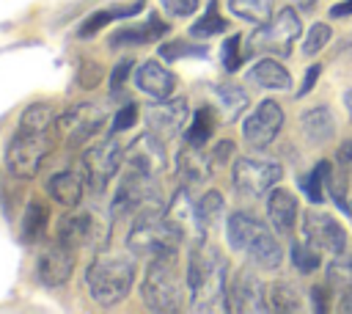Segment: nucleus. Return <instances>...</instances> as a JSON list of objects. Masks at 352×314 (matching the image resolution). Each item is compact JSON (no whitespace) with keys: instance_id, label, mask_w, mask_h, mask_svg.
<instances>
[{"instance_id":"nucleus-29","label":"nucleus","mask_w":352,"mask_h":314,"mask_svg":"<svg viewBox=\"0 0 352 314\" xmlns=\"http://www.w3.org/2000/svg\"><path fill=\"white\" fill-rule=\"evenodd\" d=\"M44 229H47V207H44L38 198H33V201L25 207V212H22L19 237H22V242L33 245V242H38V240L44 237Z\"/></svg>"},{"instance_id":"nucleus-50","label":"nucleus","mask_w":352,"mask_h":314,"mask_svg":"<svg viewBox=\"0 0 352 314\" xmlns=\"http://www.w3.org/2000/svg\"><path fill=\"white\" fill-rule=\"evenodd\" d=\"M344 105H346V113H349V118H352V88L344 94Z\"/></svg>"},{"instance_id":"nucleus-33","label":"nucleus","mask_w":352,"mask_h":314,"mask_svg":"<svg viewBox=\"0 0 352 314\" xmlns=\"http://www.w3.org/2000/svg\"><path fill=\"white\" fill-rule=\"evenodd\" d=\"M267 303H270L272 311H280V314H294V311L302 308L300 292H297L292 284H275V286H270Z\"/></svg>"},{"instance_id":"nucleus-5","label":"nucleus","mask_w":352,"mask_h":314,"mask_svg":"<svg viewBox=\"0 0 352 314\" xmlns=\"http://www.w3.org/2000/svg\"><path fill=\"white\" fill-rule=\"evenodd\" d=\"M182 240H184L182 231L168 220L165 209H157V212H146V215L132 218V229L126 234V248L135 256L157 259V256L176 253Z\"/></svg>"},{"instance_id":"nucleus-20","label":"nucleus","mask_w":352,"mask_h":314,"mask_svg":"<svg viewBox=\"0 0 352 314\" xmlns=\"http://www.w3.org/2000/svg\"><path fill=\"white\" fill-rule=\"evenodd\" d=\"M212 165H214L212 157H206L201 151V146H192V143H187L176 157V174L184 187H195V185L206 182L212 174Z\"/></svg>"},{"instance_id":"nucleus-49","label":"nucleus","mask_w":352,"mask_h":314,"mask_svg":"<svg viewBox=\"0 0 352 314\" xmlns=\"http://www.w3.org/2000/svg\"><path fill=\"white\" fill-rule=\"evenodd\" d=\"M349 14H352V0H344V3H338V6L330 8V17H336V19L349 17Z\"/></svg>"},{"instance_id":"nucleus-23","label":"nucleus","mask_w":352,"mask_h":314,"mask_svg":"<svg viewBox=\"0 0 352 314\" xmlns=\"http://www.w3.org/2000/svg\"><path fill=\"white\" fill-rule=\"evenodd\" d=\"M327 286L341 311H352V253H338L327 267Z\"/></svg>"},{"instance_id":"nucleus-38","label":"nucleus","mask_w":352,"mask_h":314,"mask_svg":"<svg viewBox=\"0 0 352 314\" xmlns=\"http://www.w3.org/2000/svg\"><path fill=\"white\" fill-rule=\"evenodd\" d=\"M319 253H322V251H316V248L308 245V242H294V245H292V262H294V267H297L300 273H314V270L319 267V262H322Z\"/></svg>"},{"instance_id":"nucleus-25","label":"nucleus","mask_w":352,"mask_h":314,"mask_svg":"<svg viewBox=\"0 0 352 314\" xmlns=\"http://www.w3.org/2000/svg\"><path fill=\"white\" fill-rule=\"evenodd\" d=\"M300 129L308 138V143L322 146L336 135V118H333L330 107L319 105V107H311V110H305L300 116Z\"/></svg>"},{"instance_id":"nucleus-46","label":"nucleus","mask_w":352,"mask_h":314,"mask_svg":"<svg viewBox=\"0 0 352 314\" xmlns=\"http://www.w3.org/2000/svg\"><path fill=\"white\" fill-rule=\"evenodd\" d=\"M336 160H338V165H341L346 174H352V140H344V143L338 146Z\"/></svg>"},{"instance_id":"nucleus-32","label":"nucleus","mask_w":352,"mask_h":314,"mask_svg":"<svg viewBox=\"0 0 352 314\" xmlns=\"http://www.w3.org/2000/svg\"><path fill=\"white\" fill-rule=\"evenodd\" d=\"M223 209H226V201L217 190H206L201 198H198V220L204 226V231H212L220 226L223 220Z\"/></svg>"},{"instance_id":"nucleus-12","label":"nucleus","mask_w":352,"mask_h":314,"mask_svg":"<svg viewBox=\"0 0 352 314\" xmlns=\"http://www.w3.org/2000/svg\"><path fill=\"white\" fill-rule=\"evenodd\" d=\"M58 240L69 248H102L107 242V223H102L94 212H72L58 226Z\"/></svg>"},{"instance_id":"nucleus-35","label":"nucleus","mask_w":352,"mask_h":314,"mask_svg":"<svg viewBox=\"0 0 352 314\" xmlns=\"http://www.w3.org/2000/svg\"><path fill=\"white\" fill-rule=\"evenodd\" d=\"M228 6L239 19H248L256 25L272 17V0H228Z\"/></svg>"},{"instance_id":"nucleus-10","label":"nucleus","mask_w":352,"mask_h":314,"mask_svg":"<svg viewBox=\"0 0 352 314\" xmlns=\"http://www.w3.org/2000/svg\"><path fill=\"white\" fill-rule=\"evenodd\" d=\"M121 163H124V149H121L118 140L110 138V140H102V143L85 149V154H82V160H80V168H82L80 174L85 176L88 187L104 190L107 182L118 174Z\"/></svg>"},{"instance_id":"nucleus-2","label":"nucleus","mask_w":352,"mask_h":314,"mask_svg":"<svg viewBox=\"0 0 352 314\" xmlns=\"http://www.w3.org/2000/svg\"><path fill=\"white\" fill-rule=\"evenodd\" d=\"M228 245L236 251V253H245L256 267L261 270H275L283 259L280 253V245L278 240L272 237V231L258 220L253 218L250 212H231L228 218Z\"/></svg>"},{"instance_id":"nucleus-19","label":"nucleus","mask_w":352,"mask_h":314,"mask_svg":"<svg viewBox=\"0 0 352 314\" xmlns=\"http://www.w3.org/2000/svg\"><path fill=\"white\" fill-rule=\"evenodd\" d=\"M165 215H168V220L182 231L184 240H201L204 226H201V220H198V204L192 201V196H190V190H187L184 185H182V187L173 193V198L168 201Z\"/></svg>"},{"instance_id":"nucleus-37","label":"nucleus","mask_w":352,"mask_h":314,"mask_svg":"<svg viewBox=\"0 0 352 314\" xmlns=\"http://www.w3.org/2000/svg\"><path fill=\"white\" fill-rule=\"evenodd\" d=\"M209 50L201 44H192L187 39H176V41H165L160 44V58L165 61H179V58H204Z\"/></svg>"},{"instance_id":"nucleus-31","label":"nucleus","mask_w":352,"mask_h":314,"mask_svg":"<svg viewBox=\"0 0 352 314\" xmlns=\"http://www.w3.org/2000/svg\"><path fill=\"white\" fill-rule=\"evenodd\" d=\"M327 174H330V163L322 160V163H316V165L311 168V174L300 176V187L305 190L308 201L322 204V201L327 198Z\"/></svg>"},{"instance_id":"nucleus-42","label":"nucleus","mask_w":352,"mask_h":314,"mask_svg":"<svg viewBox=\"0 0 352 314\" xmlns=\"http://www.w3.org/2000/svg\"><path fill=\"white\" fill-rule=\"evenodd\" d=\"M135 116H138V107H135V105H124V107L113 116V129H116V132L129 129V127H132V121H135Z\"/></svg>"},{"instance_id":"nucleus-9","label":"nucleus","mask_w":352,"mask_h":314,"mask_svg":"<svg viewBox=\"0 0 352 314\" xmlns=\"http://www.w3.org/2000/svg\"><path fill=\"white\" fill-rule=\"evenodd\" d=\"M107 121V110L96 102H80L74 107H69L58 121H55V138L72 146L85 143L88 138H94L102 124Z\"/></svg>"},{"instance_id":"nucleus-21","label":"nucleus","mask_w":352,"mask_h":314,"mask_svg":"<svg viewBox=\"0 0 352 314\" xmlns=\"http://www.w3.org/2000/svg\"><path fill=\"white\" fill-rule=\"evenodd\" d=\"M135 85L148 94L151 99H168L173 94V85H176V77L157 61H146L143 66H138L135 72Z\"/></svg>"},{"instance_id":"nucleus-28","label":"nucleus","mask_w":352,"mask_h":314,"mask_svg":"<svg viewBox=\"0 0 352 314\" xmlns=\"http://www.w3.org/2000/svg\"><path fill=\"white\" fill-rule=\"evenodd\" d=\"M143 8V3L138 0V3H132V6H116V8H104V11H96V14H91L82 25H80V30H77V36L80 39H91L96 30H102L107 22H116V19H124V17H129V14H138Z\"/></svg>"},{"instance_id":"nucleus-30","label":"nucleus","mask_w":352,"mask_h":314,"mask_svg":"<svg viewBox=\"0 0 352 314\" xmlns=\"http://www.w3.org/2000/svg\"><path fill=\"white\" fill-rule=\"evenodd\" d=\"M214 124H217V118H214V110H212L209 105L198 107V113L192 116V124H187L184 140H187V143H192V146H204V143L212 138V132H214Z\"/></svg>"},{"instance_id":"nucleus-39","label":"nucleus","mask_w":352,"mask_h":314,"mask_svg":"<svg viewBox=\"0 0 352 314\" xmlns=\"http://www.w3.org/2000/svg\"><path fill=\"white\" fill-rule=\"evenodd\" d=\"M327 41H330V25L316 22V25L308 30L305 41H302V52H305V55H316Z\"/></svg>"},{"instance_id":"nucleus-45","label":"nucleus","mask_w":352,"mask_h":314,"mask_svg":"<svg viewBox=\"0 0 352 314\" xmlns=\"http://www.w3.org/2000/svg\"><path fill=\"white\" fill-rule=\"evenodd\" d=\"M129 72H132V61L126 58V61H121V63H118V66L110 72V85L118 91V88L126 83V74H129Z\"/></svg>"},{"instance_id":"nucleus-17","label":"nucleus","mask_w":352,"mask_h":314,"mask_svg":"<svg viewBox=\"0 0 352 314\" xmlns=\"http://www.w3.org/2000/svg\"><path fill=\"white\" fill-rule=\"evenodd\" d=\"M77 251L74 248H69L66 242H60L58 237L41 251V256H38V281L44 284V286H63L69 278H72V273H74V262H77V256H74Z\"/></svg>"},{"instance_id":"nucleus-11","label":"nucleus","mask_w":352,"mask_h":314,"mask_svg":"<svg viewBox=\"0 0 352 314\" xmlns=\"http://www.w3.org/2000/svg\"><path fill=\"white\" fill-rule=\"evenodd\" d=\"M234 187L242 196H264L270 187H275V182L283 176L280 165L272 160H256V157H239L234 163Z\"/></svg>"},{"instance_id":"nucleus-13","label":"nucleus","mask_w":352,"mask_h":314,"mask_svg":"<svg viewBox=\"0 0 352 314\" xmlns=\"http://www.w3.org/2000/svg\"><path fill=\"white\" fill-rule=\"evenodd\" d=\"M226 308L228 311H245V314H258L267 311V289L264 284L256 278L253 270L242 267L234 273V278H228V295H226Z\"/></svg>"},{"instance_id":"nucleus-15","label":"nucleus","mask_w":352,"mask_h":314,"mask_svg":"<svg viewBox=\"0 0 352 314\" xmlns=\"http://www.w3.org/2000/svg\"><path fill=\"white\" fill-rule=\"evenodd\" d=\"M187 99H157L143 110V118L148 124V132H154L162 140L176 138L187 127Z\"/></svg>"},{"instance_id":"nucleus-16","label":"nucleus","mask_w":352,"mask_h":314,"mask_svg":"<svg viewBox=\"0 0 352 314\" xmlns=\"http://www.w3.org/2000/svg\"><path fill=\"white\" fill-rule=\"evenodd\" d=\"M280 127H283V110H280V105L272 102V99H264L245 118L242 135H245V140L253 149H264V146H270L275 140V135L280 132Z\"/></svg>"},{"instance_id":"nucleus-41","label":"nucleus","mask_w":352,"mask_h":314,"mask_svg":"<svg viewBox=\"0 0 352 314\" xmlns=\"http://www.w3.org/2000/svg\"><path fill=\"white\" fill-rule=\"evenodd\" d=\"M160 3L170 17H190L198 8V0H160Z\"/></svg>"},{"instance_id":"nucleus-14","label":"nucleus","mask_w":352,"mask_h":314,"mask_svg":"<svg viewBox=\"0 0 352 314\" xmlns=\"http://www.w3.org/2000/svg\"><path fill=\"white\" fill-rule=\"evenodd\" d=\"M302 234H305V242L308 245H314L316 251H324V253H333V256H338V253H344V248H346V231H344V226L333 218V215H327V212H305V218H302Z\"/></svg>"},{"instance_id":"nucleus-34","label":"nucleus","mask_w":352,"mask_h":314,"mask_svg":"<svg viewBox=\"0 0 352 314\" xmlns=\"http://www.w3.org/2000/svg\"><path fill=\"white\" fill-rule=\"evenodd\" d=\"M217 102H220V110H223V118L234 121L239 118V113L248 107V94L239 88V85H220L217 88Z\"/></svg>"},{"instance_id":"nucleus-1","label":"nucleus","mask_w":352,"mask_h":314,"mask_svg":"<svg viewBox=\"0 0 352 314\" xmlns=\"http://www.w3.org/2000/svg\"><path fill=\"white\" fill-rule=\"evenodd\" d=\"M187 289H190V297H192V308L195 311H217V308H226L228 264H226L223 253L214 245L198 240V245L192 248L190 264H187Z\"/></svg>"},{"instance_id":"nucleus-27","label":"nucleus","mask_w":352,"mask_h":314,"mask_svg":"<svg viewBox=\"0 0 352 314\" xmlns=\"http://www.w3.org/2000/svg\"><path fill=\"white\" fill-rule=\"evenodd\" d=\"M248 80H253V83L261 85V88H272V91H286V88L292 85L289 72H286L278 61H270V58L258 61V63L248 72Z\"/></svg>"},{"instance_id":"nucleus-6","label":"nucleus","mask_w":352,"mask_h":314,"mask_svg":"<svg viewBox=\"0 0 352 314\" xmlns=\"http://www.w3.org/2000/svg\"><path fill=\"white\" fill-rule=\"evenodd\" d=\"M55 129H28L19 127L6 146V168L19 179H33L52 149Z\"/></svg>"},{"instance_id":"nucleus-47","label":"nucleus","mask_w":352,"mask_h":314,"mask_svg":"<svg viewBox=\"0 0 352 314\" xmlns=\"http://www.w3.org/2000/svg\"><path fill=\"white\" fill-rule=\"evenodd\" d=\"M231 151H234V143H231V140H220L209 157H212V163H214V165H217V163L223 165V163L228 160V154H231Z\"/></svg>"},{"instance_id":"nucleus-4","label":"nucleus","mask_w":352,"mask_h":314,"mask_svg":"<svg viewBox=\"0 0 352 314\" xmlns=\"http://www.w3.org/2000/svg\"><path fill=\"white\" fill-rule=\"evenodd\" d=\"M184 286L187 278H182L179 273V262L176 253L170 256H157L151 259L143 284H140V297L146 303V308L151 311H179L182 300H184Z\"/></svg>"},{"instance_id":"nucleus-51","label":"nucleus","mask_w":352,"mask_h":314,"mask_svg":"<svg viewBox=\"0 0 352 314\" xmlns=\"http://www.w3.org/2000/svg\"><path fill=\"white\" fill-rule=\"evenodd\" d=\"M292 3H297V6H302V8H311L316 0H292Z\"/></svg>"},{"instance_id":"nucleus-48","label":"nucleus","mask_w":352,"mask_h":314,"mask_svg":"<svg viewBox=\"0 0 352 314\" xmlns=\"http://www.w3.org/2000/svg\"><path fill=\"white\" fill-rule=\"evenodd\" d=\"M319 74H322V66H311V69L305 72V80H302V85H300V91H297V94H300V96H305V94L314 88V83H316V77H319Z\"/></svg>"},{"instance_id":"nucleus-44","label":"nucleus","mask_w":352,"mask_h":314,"mask_svg":"<svg viewBox=\"0 0 352 314\" xmlns=\"http://www.w3.org/2000/svg\"><path fill=\"white\" fill-rule=\"evenodd\" d=\"M77 80H80V85H82V88H94V85L102 80V69L94 63V69H91V74H88V63H82V66H80Z\"/></svg>"},{"instance_id":"nucleus-22","label":"nucleus","mask_w":352,"mask_h":314,"mask_svg":"<svg viewBox=\"0 0 352 314\" xmlns=\"http://www.w3.org/2000/svg\"><path fill=\"white\" fill-rule=\"evenodd\" d=\"M297 198L289 193V190H283V187H275V190H270V198H267V218H270V223H272V229L278 231V234H283V237H289L292 234V229H294V220H297Z\"/></svg>"},{"instance_id":"nucleus-8","label":"nucleus","mask_w":352,"mask_h":314,"mask_svg":"<svg viewBox=\"0 0 352 314\" xmlns=\"http://www.w3.org/2000/svg\"><path fill=\"white\" fill-rule=\"evenodd\" d=\"M302 25H300V17L292 11V8H280L275 17H270L267 22H261L250 36H248V44L245 50L253 55V52H270L275 58H289L297 36H300Z\"/></svg>"},{"instance_id":"nucleus-43","label":"nucleus","mask_w":352,"mask_h":314,"mask_svg":"<svg viewBox=\"0 0 352 314\" xmlns=\"http://www.w3.org/2000/svg\"><path fill=\"white\" fill-rule=\"evenodd\" d=\"M311 297H314V311H330V300H333V292L330 286H314L311 289Z\"/></svg>"},{"instance_id":"nucleus-40","label":"nucleus","mask_w":352,"mask_h":314,"mask_svg":"<svg viewBox=\"0 0 352 314\" xmlns=\"http://www.w3.org/2000/svg\"><path fill=\"white\" fill-rule=\"evenodd\" d=\"M242 39L239 36H228L223 44V69L226 72H236L242 66Z\"/></svg>"},{"instance_id":"nucleus-3","label":"nucleus","mask_w":352,"mask_h":314,"mask_svg":"<svg viewBox=\"0 0 352 314\" xmlns=\"http://www.w3.org/2000/svg\"><path fill=\"white\" fill-rule=\"evenodd\" d=\"M132 278H135V262L124 253H102L88 264L85 273L88 292L99 306H118L129 295Z\"/></svg>"},{"instance_id":"nucleus-7","label":"nucleus","mask_w":352,"mask_h":314,"mask_svg":"<svg viewBox=\"0 0 352 314\" xmlns=\"http://www.w3.org/2000/svg\"><path fill=\"white\" fill-rule=\"evenodd\" d=\"M157 176L154 174H143V171H135V168H126V176L121 179L113 201H110V212L113 218H121V215H146V212H157V209H165L160 193H157Z\"/></svg>"},{"instance_id":"nucleus-24","label":"nucleus","mask_w":352,"mask_h":314,"mask_svg":"<svg viewBox=\"0 0 352 314\" xmlns=\"http://www.w3.org/2000/svg\"><path fill=\"white\" fill-rule=\"evenodd\" d=\"M85 185H88V182H85L82 174H77V171H60V174L50 176V182H47V193H50L52 201H58L60 207L72 209V207H77V204L82 201Z\"/></svg>"},{"instance_id":"nucleus-26","label":"nucleus","mask_w":352,"mask_h":314,"mask_svg":"<svg viewBox=\"0 0 352 314\" xmlns=\"http://www.w3.org/2000/svg\"><path fill=\"white\" fill-rule=\"evenodd\" d=\"M165 33H168V22H162L160 17H148V19L140 22V25H132V28L118 30V33L110 39V44H113V47H124V44H148V41L165 36Z\"/></svg>"},{"instance_id":"nucleus-36","label":"nucleus","mask_w":352,"mask_h":314,"mask_svg":"<svg viewBox=\"0 0 352 314\" xmlns=\"http://www.w3.org/2000/svg\"><path fill=\"white\" fill-rule=\"evenodd\" d=\"M223 30H226V19L217 14V0H209L206 14L190 28V36L192 39H209V36H217Z\"/></svg>"},{"instance_id":"nucleus-18","label":"nucleus","mask_w":352,"mask_h":314,"mask_svg":"<svg viewBox=\"0 0 352 314\" xmlns=\"http://www.w3.org/2000/svg\"><path fill=\"white\" fill-rule=\"evenodd\" d=\"M162 138H157L154 132H143L138 135L126 149H124V163L126 168L143 171V174H160L165 168V149H162Z\"/></svg>"}]
</instances>
